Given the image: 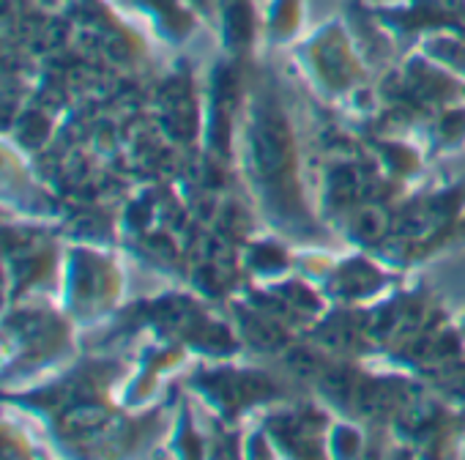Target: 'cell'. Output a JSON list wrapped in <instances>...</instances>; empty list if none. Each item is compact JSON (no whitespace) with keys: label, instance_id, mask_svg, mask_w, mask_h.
<instances>
[{"label":"cell","instance_id":"cell-1","mask_svg":"<svg viewBox=\"0 0 465 460\" xmlns=\"http://www.w3.org/2000/svg\"><path fill=\"white\" fill-rule=\"evenodd\" d=\"M258 145V159L263 170H277L285 159V137H282V124L277 118H269L255 137Z\"/></svg>","mask_w":465,"mask_h":460}]
</instances>
